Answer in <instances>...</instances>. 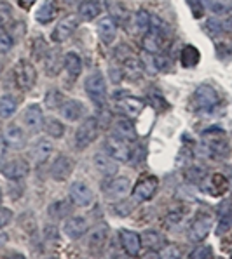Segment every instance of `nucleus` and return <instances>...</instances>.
Masks as SVG:
<instances>
[{
    "label": "nucleus",
    "instance_id": "nucleus-19",
    "mask_svg": "<svg viewBox=\"0 0 232 259\" xmlns=\"http://www.w3.org/2000/svg\"><path fill=\"white\" fill-rule=\"evenodd\" d=\"M53 150H54L53 143H51L49 139H46V138H41V139H37L34 145H31L30 157L34 158L37 164H44V162H46L47 158L51 157Z\"/></svg>",
    "mask_w": 232,
    "mask_h": 259
},
{
    "label": "nucleus",
    "instance_id": "nucleus-41",
    "mask_svg": "<svg viewBox=\"0 0 232 259\" xmlns=\"http://www.w3.org/2000/svg\"><path fill=\"white\" fill-rule=\"evenodd\" d=\"M11 221H13V210L7 207H0V230L6 228Z\"/></svg>",
    "mask_w": 232,
    "mask_h": 259
},
{
    "label": "nucleus",
    "instance_id": "nucleus-30",
    "mask_svg": "<svg viewBox=\"0 0 232 259\" xmlns=\"http://www.w3.org/2000/svg\"><path fill=\"white\" fill-rule=\"evenodd\" d=\"M180 59H182V65L185 66V68H192V66H195L201 61V54H199V51L195 49L194 46H185L182 49Z\"/></svg>",
    "mask_w": 232,
    "mask_h": 259
},
{
    "label": "nucleus",
    "instance_id": "nucleus-47",
    "mask_svg": "<svg viewBox=\"0 0 232 259\" xmlns=\"http://www.w3.org/2000/svg\"><path fill=\"white\" fill-rule=\"evenodd\" d=\"M114 209H115V212H121V214H119V216H127V214H129V207L124 205V198L121 200V204L115 205Z\"/></svg>",
    "mask_w": 232,
    "mask_h": 259
},
{
    "label": "nucleus",
    "instance_id": "nucleus-4",
    "mask_svg": "<svg viewBox=\"0 0 232 259\" xmlns=\"http://www.w3.org/2000/svg\"><path fill=\"white\" fill-rule=\"evenodd\" d=\"M131 191V181L127 178H112L103 185V195L112 202H121Z\"/></svg>",
    "mask_w": 232,
    "mask_h": 259
},
{
    "label": "nucleus",
    "instance_id": "nucleus-32",
    "mask_svg": "<svg viewBox=\"0 0 232 259\" xmlns=\"http://www.w3.org/2000/svg\"><path fill=\"white\" fill-rule=\"evenodd\" d=\"M143 47H145L147 53L150 54H157L161 53L162 49V38L159 35L152 33V31H147L145 38H143Z\"/></svg>",
    "mask_w": 232,
    "mask_h": 259
},
{
    "label": "nucleus",
    "instance_id": "nucleus-33",
    "mask_svg": "<svg viewBox=\"0 0 232 259\" xmlns=\"http://www.w3.org/2000/svg\"><path fill=\"white\" fill-rule=\"evenodd\" d=\"M44 131H46L51 138L59 139L65 134V125L59 120H56V118H47V120H44Z\"/></svg>",
    "mask_w": 232,
    "mask_h": 259
},
{
    "label": "nucleus",
    "instance_id": "nucleus-10",
    "mask_svg": "<svg viewBox=\"0 0 232 259\" xmlns=\"http://www.w3.org/2000/svg\"><path fill=\"white\" fill-rule=\"evenodd\" d=\"M157 185H159V181L155 176H147V178L140 179L133 188V198L138 202L150 200V198L154 197L155 190H157Z\"/></svg>",
    "mask_w": 232,
    "mask_h": 259
},
{
    "label": "nucleus",
    "instance_id": "nucleus-49",
    "mask_svg": "<svg viewBox=\"0 0 232 259\" xmlns=\"http://www.w3.org/2000/svg\"><path fill=\"white\" fill-rule=\"evenodd\" d=\"M222 30L232 35V14L227 19H223V21H222Z\"/></svg>",
    "mask_w": 232,
    "mask_h": 259
},
{
    "label": "nucleus",
    "instance_id": "nucleus-2",
    "mask_svg": "<svg viewBox=\"0 0 232 259\" xmlns=\"http://www.w3.org/2000/svg\"><path fill=\"white\" fill-rule=\"evenodd\" d=\"M98 131L100 127L96 117H87L79 125V129L75 131V146H77V150H86L89 145H93L94 139L98 138Z\"/></svg>",
    "mask_w": 232,
    "mask_h": 259
},
{
    "label": "nucleus",
    "instance_id": "nucleus-43",
    "mask_svg": "<svg viewBox=\"0 0 232 259\" xmlns=\"http://www.w3.org/2000/svg\"><path fill=\"white\" fill-rule=\"evenodd\" d=\"M206 28H208V31H210L211 35H218V33H222V23L218 21V19H208L206 21Z\"/></svg>",
    "mask_w": 232,
    "mask_h": 259
},
{
    "label": "nucleus",
    "instance_id": "nucleus-36",
    "mask_svg": "<svg viewBox=\"0 0 232 259\" xmlns=\"http://www.w3.org/2000/svg\"><path fill=\"white\" fill-rule=\"evenodd\" d=\"M14 46V40L13 37H11V33L7 30H4V28H0V51L2 53H9L11 49H13Z\"/></svg>",
    "mask_w": 232,
    "mask_h": 259
},
{
    "label": "nucleus",
    "instance_id": "nucleus-15",
    "mask_svg": "<svg viewBox=\"0 0 232 259\" xmlns=\"http://www.w3.org/2000/svg\"><path fill=\"white\" fill-rule=\"evenodd\" d=\"M4 141L9 148L13 150H21L25 148L26 145V134L23 133V129L18 125V123H11V125L6 127L4 131Z\"/></svg>",
    "mask_w": 232,
    "mask_h": 259
},
{
    "label": "nucleus",
    "instance_id": "nucleus-1",
    "mask_svg": "<svg viewBox=\"0 0 232 259\" xmlns=\"http://www.w3.org/2000/svg\"><path fill=\"white\" fill-rule=\"evenodd\" d=\"M84 89H86L89 99L98 106V108H102V106L107 105V83L100 71H94V73H91L89 77L86 78Z\"/></svg>",
    "mask_w": 232,
    "mask_h": 259
},
{
    "label": "nucleus",
    "instance_id": "nucleus-37",
    "mask_svg": "<svg viewBox=\"0 0 232 259\" xmlns=\"http://www.w3.org/2000/svg\"><path fill=\"white\" fill-rule=\"evenodd\" d=\"M150 19H152V16L147 13V11H140L137 14V25L143 33H147V31L150 30Z\"/></svg>",
    "mask_w": 232,
    "mask_h": 259
},
{
    "label": "nucleus",
    "instance_id": "nucleus-3",
    "mask_svg": "<svg viewBox=\"0 0 232 259\" xmlns=\"http://www.w3.org/2000/svg\"><path fill=\"white\" fill-rule=\"evenodd\" d=\"M14 78L19 89L30 91L35 85V80H37V70H35V66L30 61L21 59V61H18V65L14 68Z\"/></svg>",
    "mask_w": 232,
    "mask_h": 259
},
{
    "label": "nucleus",
    "instance_id": "nucleus-35",
    "mask_svg": "<svg viewBox=\"0 0 232 259\" xmlns=\"http://www.w3.org/2000/svg\"><path fill=\"white\" fill-rule=\"evenodd\" d=\"M63 96L59 94V91H56V89H51L49 93L46 94V106L47 108H51V110H56V108H59V106L63 105Z\"/></svg>",
    "mask_w": 232,
    "mask_h": 259
},
{
    "label": "nucleus",
    "instance_id": "nucleus-42",
    "mask_svg": "<svg viewBox=\"0 0 232 259\" xmlns=\"http://www.w3.org/2000/svg\"><path fill=\"white\" fill-rule=\"evenodd\" d=\"M210 6H213L211 9L215 11V13H218V14H222V13H227V11L230 9V6H232V2L230 0H218V2H215V4H210Z\"/></svg>",
    "mask_w": 232,
    "mask_h": 259
},
{
    "label": "nucleus",
    "instance_id": "nucleus-25",
    "mask_svg": "<svg viewBox=\"0 0 232 259\" xmlns=\"http://www.w3.org/2000/svg\"><path fill=\"white\" fill-rule=\"evenodd\" d=\"M72 210H74V205H72L69 200H56L47 207V214H49V218L56 219V221L69 218L72 214Z\"/></svg>",
    "mask_w": 232,
    "mask_h": 259
},
{
    "label": "nucleus",
    "instance_id": "nucleus-28",
    "mask_svg": "<svg viewBox=\"0 0 232 259\" xmlns=\"http://www.w3.org/2000/svg\"><path fill=\"white\" fill-rule=\"evenodd\" d=\"M54 16H56L54 4L51 2V0H46V2H44L42 6L37 9V13H35V19H37L41 25H47V23L53 21Z\"/></svg>",
    "mask_w": 232,
    "mask_h": 259
},
{
    "label": "nucleus",
    "instance_id": "nucleus-53",
    "mask_svg": "<svg viewBox=\"0 0 232 259\" xmlns=\"http://www.w3.org/2000/svg\"><path fill=\"white\" fill-rule=\"evenodd\" d=\"M0 202H2V190H0Z\"/></svg>",
    "mask_w": 232,
    "mask_h": 259
},
{
    "label": "nucleus",
    "instance_id": "nucleus-38",
    "mask_svg": "<svg viewBox=\"0 0 232 259\" xmlns=\"http://www.w3.org/2000/svg\"><path fill=\"white\" fill-rule=\"evenodd\" d=\"M142 59H143V61H142V66H145V70L149 71L150 75H155V73H157L159 70H157V66H155V58H154V56H152L150 53L147 54V51H145V53H143V56H142Z\"/></svg>",
    "mask_w": 232,
    "mask_h": 259
},
{
    "label": "nucleus",
    "instance_id": "nucleus-54",
    "mask_svg": "<svg viewBox=\"0 0 232 259\" xmlns=\"http://www.w3.org/2000/svg\"><path fill=\"white\" fill-rule=\"evenodd\" d=\"M230 257H232V254H230Z\"/></svg>",
    "mask_w": 232,
    "mask_h": 259
},
{
    "label": "nucleus",
    "instance_id": "nucleus-23",
    "mask_svg": "<svg viewBox=\"0 0 232 259\" xmlns=\"http://www.w3.org/2000/svg\"><path fill=\"white\" fill-rule=\"evenodd\" d=\"M98 35H100V40L105 44V46H110V44L115 40V37H117V25H115L114 19L112 18L100 19Z\"/></svg>",
    "mask_w": 232,
    "mask_h": 259
},
{
    "label": "nucleus",
    "instance_id": "nucleus-20",
    "mask_svg": "<svg viewBox=\"0 0 232 259\" xmlns=\"http://www.w3.org/2000/svg\"><path fill=\"white\" fill-rule=\"evenodd\" d=\"M87 221L81 216H72L65 221V233L72 240H79L87 233Z\"/></svg>",
    "mask_w": 232,
    "mask_h": 259
},
{
    "label": "nucleus",
    "instance_id": "nucleus-5",
    "mask_svg": "<svg viewBox=\"0 0 232 259\" xmlns=\"http://www.w3.org/2000/svg\"><path fill=\"white\" fill-rule=\"evenodd\" d=\"M105 151L114 157L117 162H127L131 158V150L126 139L119 138L117 134H110L105 139Z\"/></svg>",
    "mask_w": 232,
    "mask_h": 259
},
{
    "label": "nucleus",
    "instance_id": "nucleus-24",
    "mask_svg": "<svg viewBox=\"0 0 232 259\" xmlns=\"http://www.w3.org/2000/svg\"><path fill=\"white\" fill-rule=\"evenodd\" d=\"M102 13V6L98 0H84L79 4V18L82 21H93Z\"/></svg>",
    "mask_w": 232,
    "mask_h": 259
},
{
    "label": "nucleus",
    "instance_id": "nucleus-18",
    "mask_svg": "<svg viewBox=\"0 0 232 259\" xmlns=\"http://www.w3.org/2000/svg\"><path fill=\"white\" fill-rule=\"evenodd\" d=\"M107 238H109V225L100 223V225L93 226L87 233V247L91 250H100L105 245Z\"/></svg>",
    "mask_w": 232,
    "mask_h": 259
},
{
    "label": "nucleus",
    "instance_id": "nucleus-6",
    "mask_svg": "<svg viewBox=\"0 0 232 259\" xmlns=\"http://www.w3.org/2000/svg\"><path fill=\"white\" fill-rule=\"evenodd\" d=\"M192 103H194V106L197 110L210 111L218 105V94L211 85H201L195 89Z\"/></svg>",
    "mask_w": 232,
    "mask_h": 259
},
{
    "label": "nucleus",
    "instance_id": "nucleus-8",
    "mask_svg": "<svg viewBox=\"0 0 232 259\" xmlns=\"http://www.w3.org/2000/svg\"><path fill=\"white\" fill-rule=\"evenodd\" d=\"M70 200L77 207H89L94 202V195L84 181H75L70 186Z\"/></svg>",
    "mask_w": 232,
    "mask_h": 259
},
{
    "label": "nucleus",
    "instance_id": "nucleus-27",
    "mask_svg": "<svg viewBox=\"0 0 232 259\" xmlns=\"http://www.w3.org/2000/svg\"><path fill=\"white\" fill-rule=\"evenodd\" d=\"M63 65V59L59 58L58 51H46V58H44V66H46V73L49 77H56L59 73V68Z\"/></svg>",
    "mask_w": 232,
    "mask_h": 259
},
{
    "label": "nucleus",
    "instance_id": "nucleus-50",
    "mask_svg": "<svg viewBox=\"0 0 232 259\" xmlns=\"http://www.w3.org/2000/svg\"><path fill=\"white\" fill-rule=\"evenodd\" d=\"M6 242H7V235H6V233H2V235H0V247L6 245Z\"/></svg>",
    "mask_w": 232,
    "mask_h": 259
},
{
    "label": "nucleus",
    "instance_id": "nucleus-45",
    "mask_svg": "<svg viewBox=\"0 0 232 259\" xmlns=\"http://www.w3.org/2000/svg\"><path fill=\"white\" fill-rule=\"evenodd\" d=\"M190 7H192V13H194L195 18H201L203 13H205V6L201 4V0H189Z\"/></svg>",
    "mask_w": 232,
    "mask_h": 259
},
{
    "label": "nucleus",
    "instance_id": "nucleus-22",
    "mask_svg": "<svg viewBox=\"0 0 232 259\" xmlns=\"http://www.w3.org/2000/svg\"><path fill=\"white\" fill-rule=\"evenodd\" d=\"M112 131L114 134H117L119 138L126 139L127 143H133L137 141V131H135V125L131 123V120L124 117H117L112 123Z\"/></svg>",
    "mask_w": 232,
    "mask_h": 259
},
{
    "label": "nucleus",
    "instance_id": "nucleus-46",
    "mask_svg": "<svg viewBox=\"0 0 232 259\" xmlns=\"http://www.w3.org/2000/svg\"><path fill=\"white\" fill-rule=\"evenodd\" d=\"M150 101H154V105L157 106L159 110H162V108H166V101H164V98L162 96H159L157 93H152L150 94Z\"/></svg>",
    "mask_w": 232,
    "mask_h": 259
},
{
    "label": "nucleus",
    "instance_id": "nucleus-48",
    "mask_svg": "<svg viewBox=\"0 0 232 259\" xmlns=\"http://www.w3.org/2000/svg\"><path fill=\"white\" fill-rule=\"evenodd\" d=\"M180 219H182V214L170 212V214H168V218H166V223H168V225H175V223H178Z\"/></svg>",
    "mask_w": 232,
    "mask_h": 259
},
{
    "label": "nucleus",
    "instance_id": "nucleus-29",
    "mask_svg": "<svg viewBox=\"0 0 232 259\" xmlns=\"http://www.w3.org/2000/svg\"><path fill=\"white\" fill-rule=\"evenodd\" d=\"M18 110V99L11 94H6L0 98V117L2 118H9L13 117Z\"/></svg>",
    "mask_w": 232,
    "mask_h": 259
},
{
    "label": "nucleus",
    "instance_id": "nucleus-39",
    "mask_svg": "<svg viewBox=\"0 0 232 259\" xmlns=\"http://www.w3.org/2000/svg\"><path fill=\"white\" fill-rule=\"evenodd\" d=\"M189 257L190 259H210V257H213V252H211L210 247L201 245V247H197V249L192 250Z\"/></svg>",
    "mask_w": 232,
    "mask_h": 259
},
{
    "label": "nucleus",
    "instance_id": "nucleus-14",
    "mask_svg": "<svg viewBox=\"0 0 232 259\" xmlns=\"http://www.w3.org/2000/svg\"><path fill=\"white\" fill-rule=\"evenodd\" d=\"M72 170H74L72 158L67 157V155H58L54 158L53 165H51V176H53L54 181H65V179H69Z\"/></svg>",
    "mask_w": 232,
    "mask_h": 259
},
{
    "label": "nucleus",
    "instance_id": "nucleus-34",
    "mask_svg": "<svg viewBox=\"0 0 232 259\" xmlns=\"http://www.w3.org/2000/svg\"><path fill=\"white\" fill-rule=\"evenodd\" d=\"M232 230V210H229V212H223L222 216H220L218 223H217V235L218 237H223L227 232H230Z\"/></svg>",
    "mask_w": 232,
    "mask_h": 259
},
{
    "label": "nucleus",
    "instance_id": "nucleus-16",
    "mask_svg": "<svg viewBox=\"0 0 232 259\" xmlns=\"http://www.w3.org/2000/svg\"><path fill=\"white\" fill-rule=\"evenodd\" d=\"M59 113L65 120L69 122H77L86 115V106L84 103L77 101V99H67L63 101V105L59 106Z\"/></svg>",
    "mask_w": 232,
    "mask_h": 259
},
{
    "label": "nucleus",
    "instance_id": "nucleus-31",
    "mask_svg": "<svg viewBox=\"0 0 232 259\" xmlns=\"http://www.w3.org/2000/svg\"><path fill=\"white\" fill-rule=\"evenodd\" d=\"M142 237V245H147V249H155L159 250L161 247H164V238L159 235L157 232H143V235H140Z\"/></svg>",
    "mask_w": 232,
    "mask_h": 259
},
{
    "label": "nucleus",
    "instance_id": "nucleus-9",
    "mask_svg": "<svg viewBox=\"0 0 232 259\" xmlns=\"http://www.w3.org/2000/svg\"><path fill=\"white\" fill-rule=\"evenodd\" d=\"M2 176L6 179H11V181H18V179L26 178V174L30 172V165H28L26 160L23 158H14V160H9L2 165L0 169Z\"/></svg>",
    "mask_w": 232,
    "mask_h": 259
},
{
    "label": "nucleus",
    "instance_id": "nucleus-11",
    "mask_svg": "<svg viewBox=\"0 0 232 259\" xmlns=\"http://www.w3.org/2000/svg\"><path fill=\"white\" fill-rule=\"evenodd\" d=\"M77 25H79L77 16H67V18L59 19V23L56 25L53 31V40L58 44L69 40L72 37V33L75 31V28H77Z\"/></svg>",
    "mask_w": 232,
    "mask_h": 259
},
{
    "label": "nucleus",
    "instance_id": "nucleus-12",
    "mask_svg": "<svg viewBox=\"0 0 232 259\" xmlns=\"http://www.w3.org/2000/svg\"><path fill=\"white\" fill-rule=\"evenodd\" d=\"M119 238H121V245L124 252L131 257H137L142 250V237L137 232H131V230H121L119 232Z\"/></svg>",
    "mask_w": 232,
    "mask_h": 259
},
{
    "label": "nucleus",
    "instance_id": "nucleus-13",
    "mask_svg": "<svg viewBox=\"0 0 232 259\" xmlns=\"http://www.w3.org/2000/svg\"><path fill=\"white\" fill-rule=\"evenodd\" d=\"M93 164L96 167V170L105 178H114L119 170L117 160L114 157H110L107 151L105 153H96L93 157Z\"/></svg>",
    "mask_w": 232,
    "mask_h": 259
},
{
    "label": "nucleus",
    "instance_id": "nucleus-52",
    "mask_svg": "<svg viewBox=\"0 0 232 259\" xmlns=\"http://www.w3.org/2000/svg\"><path fill=\"white\" fill-rule=\"evenodd\" d=\"M67 2H69V4H74V2H77V0H67Z\"/></svg>",
    "mask_w": 232,
    "mask_h": 259
},
{
    "label": "nucleus",
    "instance_id": "nucleus-17",
    "mask_svg": "<svg viewBox=\"0 0 232 259\" xmlns=\"http://www.w3.org/2000/svg\"><path fill=\"white\" fill-rule=\"evenodd\" d=\"M210 228H211V218L210 216H199L192 221L190 228H189V238L192 242H201L205 240L210 233Z\"/></svg>",
    "mask_w": 232,
    "mask_h": 259
},
{
    "label": "nucleus",
    "instance_id": "nucleus-44",
    "mask_svg": "<svg viewBox=\"0 0 232 259\" xmlns=\"http://www.w3.org/2000/svg\"><path fill=\"white\" fill-rule=\"evenodd\" d=\"M122 75H124V70L121 66H112L110 68V80L114 83H119L122 80Z\"/></svg>",
    "mask_w": 232,
    "mask_h": 259
},
{
    "label": "nucleus",
    "instance_id": "nucleus-21",
    "mask_svg": "<svg viewBox=\"0 0 232 259\" xmlns=\"http://www.w3.org/2000/svg\"><path fill=\"white\" fill-rule=\"evenodd\" d=\"M117 108L121 110V113L126 115V117L137 118L138 115L142 113V110L145 108V103L138 98H129V96H126V98L117 101Z\"/></svg>",
    "mask_w": 232,
    "mask_h": 259
},
{
    "label": "nucleus",
    "instance_id": "nucleus-7",
    "mask_svg": "<svg viewBox=\"0 0 232 259\" xmlns=\"http://www.w3.org/2000/svg\"><path fill=\"white\" fill-rule=\"evenodd\" d=\"M44 113L39 105H30L23 111V123L30 134H37L44 129Z\"/></svg>",
    "mask_w": 232,
    "mask_h": 259
},
{
    "label": "nucleus",
    "instance_id": "nucleus-26",
    "mask_svg": "<svg viewBox=\"0 0 232 259\" xmlns=\"http://www.w3.org/2000/svg\"><path fill=\"white\" fill-rule=\"evenodd\" d=\"M63 66H65L67 73L70 75V78H77L82 71V59L79 54L75 53H67L63 58Z\"/></svg>",
    "mask_w": 232,
    "mask_h": 259
},
{
    "label": "nucleus",
    "instance_id": "nucleus-51",
    "mask_svg": "<svg viewBox=\"0 0 232 259\" xmlns=\"http://www.w3.org/2000/svg\"><path fill=\"white\" fill-rule=\"evenodd\" d=\"M2 23H4V16L0 14V28H2Z\"/></svg>",
    "mask_w": 232,
    "mask_h": 259
},
{
    "label": "nucleus",
    "instance_id": "nucleus-40",
    "mask_svg": "<svg viewBox=\"0 0 232 259\" xmlns=\"http://www.w3.org/2000/svg\"><path fill=\"white\" fill-rule=\"evenodd\" d=\"M159 254H161V257H164V259H178L180 256H182V252H180V249L177 245L162 247V250Z\"/></svg>",
    "mask_w": 232,
    "mask_h": 259
}]
</instances>
